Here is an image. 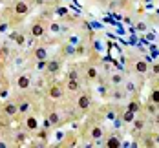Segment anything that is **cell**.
<instances>
[{
    "instance_id": "obj_1",
    "label": "cell",
    "mask_w": 159,
    "mask_h": 148,
    "mask_svg": "<svg viewBox=\"0 0 159 148\" xmlns=\"http://www.w3.org/2000/svg\"><path fill=\"white\" fill-rule=\"evenodd\" d=\"M2 112H4L6 117H15V115H18V102H13V101L6 102L4 108H2Z\"/></svg>"
},
{
    "instance_id": "obj_2",
    "label": "cell",
    "mask_w": 159,
    "mask_h": 148,
    "mask_svg": "<svg viewBox=\"0 0 159 148\" xmlns=\"http://www.w3.org/2000/svg\"><path fill=\"white\" fill-rule=\"evenodd\" d=\"M77 106H79V110H82V112L90 110V106H92V97H90L88 93L79 95V99H77Z\"/></svg>"
},
{
    "instance_id": "obj_3",
    "label": "cell",
    "mask_w": 159,
    "mask_h": 148,
    "mask_svg": "<svg viewBox=\"0 0 159 148\" xmlns=\"http://www.w3.org/2000/svg\"><path fill=\"white\" fill-rule=\"evenodd\" d=\"M30 86H31V79H30V75H26V73L18 75V79H16V88H18V90H28Z\"/></svg>"
},
{
    "instance_id": "obj_4",
    "label": "cell",
    "mask_w": 159,
    "mask_h": 148,
    "mask_svg": "<svg viewBox=\"0 0 159 148\" xmlns=\"http://www.w3.org/2000/svg\"><path fill=\"white\" fill-rule=\"evenodd\" d=\"M28 11H30V6H28V2H24V0H18L15 4V13L18 16H24L28 15Z\"/></svg>"
},
{
    "instance_id": "obj_5",
    "label": "cell",
    "mask_w": 159,
    "mask_h": 148,
    "mask_svg": "<svg viewBox=\"0 0 159 148\" xmlns=\"http://www.w3.org/2000/svg\"><path fill=\"white\" fill-rule=\"evenodd\" d=\"M31 37H35V38H40L44 33H46V28L40 24V22H35V24H31Z\"/></svg>"
},
{
    "instance_id": "obj_6",
    "label": "cell",
    "mask_w": 159,
    "mask_h": 148,
    "mask_svg": "<svg viewBox=\"0 0 159 148\" xmlns=\"http://www.w3.org/2000/svg\"><path fill=\"white\" fill-rule=\"evenodd\" d=\"M46 71H48V73H51V75L59 73V71H61V62H59L57 59H53V61H48V66H46Z\"/></svg>"
},
{
    "instance_id": "obj_7",
    "label": "cell",
    "mask_w": 159,
    "mask_h": 148,
    "mask_svg": "<svg viewBox=\"0 0 159 148\" xmlns=\"http://www.w3.org/2000/svg\"><path fill=\"white\" fill-rule=\"evenodd\" d=\"M30 110H31V104H30V101H26V99L18 101V115H26Z\"/></svg>"
},
{
    "instance_id": "obj_8",
    "label": "cell",
    "mask_w": 159,
    "mask_h": 148,
    "mask_svg": "<svg viewBox=\"0 0 159 148\" xmlns=\"http://www.w3.org/2000/svg\"><path fill=\"white\" fill-rule=\"evenodd\" d=\"M49 97L51 99H61L62 97V88L59 86V84H53V86H49Z\"/></svg>"
},
{
    "instance_id": "obj_9",
    "label": "cell",
    "mask_w": 159,
    "mask_h": 148,
    "mask_svg": "<svg viewBox=\"0 0 159 148\" xmlns=\"http://www.w3.org/2000/svg\"><path fill=\"white\" fill-rule=\"evenodd\" d=\"M26 126H28V130H39V121H37V117H33V115H28V119H26Z\"/></svg>"
},
{
    "instance_id": "obj_10",
    "label": "cell",
    "mask_w": 159,
    "mask_h": 148,
    "mask_svg": "<svg viewBox=\"0 0 159 148\" xmlns=\"http://www.w3.org/2000/svg\"><path fill=\"white\" fill-rule=\"evenodd\" d=\"M134 70H135V73H146L148 71V64L144 62V61H135V64H134Z\"/></svg>"
},
{
    "instance_id": "obj_11",
    "label": "cell",
    "mask_w": 159,
    "mask_h": 148,
    "mask_svg": "<svg viewBox=\"0 0 159 148\" xmlns=\"http://www.w3.org/2000/svg\"><path fill=\"white\" fill-rule=\"evenodd\" d=\"M90 135H92V139H93V141H97V139H101V137L104 135V132H102V128H101V126H92Z\"/></svg>"
},
{
    "instance_id": "obj_12",
    "label": "cell",
    "mask_w": 159,
    "mask_h": 148,
    "mask_svg": "<svg viewBox=\"0 0 159 148\" xmlns=\"http://www.w3.org/2000/svg\"><path fill=\"white\" fill-rule=\"evenodd\" d=\"M33 55H35L37 61H46V59H48V51H46V48H37Z\"/></svg>"
},
{
    "instance_id": "obj_13",
    "label": "cell",
    "mask_w": 159,
    "mask_h": 148,
    "mask_svg": "<svg viewBox=\"0 0 159 148\" xmlns=\"http://www.w3.org/2000/svg\"><path fill=\"white\" fill-rule=\"evenodd\" d=\"M11 38L15 40L16 46H24V44H26V37H24L22 33H11Z\"/></svg>"
},
{
    "instance_id": "obj_14",
    "label": "cell",
    "mask_w": 159,
    "mask_h": 148,
    "mask_svg": "<svg viewBox=\"0 0 159 148\" xmlns=\"http://www.w3.org/2000/svg\"><path fill=\"white\" fill-rule=\"evenodd\" d=\"M86 77H88L90 81H95L97 77H99V70H97L95 66H90V68L86 70Z\"/></svg>"
},
{
    "instance_id": "obj_15",
    "label": "cell",
    "mask_w": 159,
    "mask_h": 148,
    "mask_svg": "<svg viewBox=\"0 0 159 148\" xmlns=\"http://www.w3.org/2000/svg\"><path fill=\"white\" fill-rule=\"evenodd\" d=\"M66 88L70 90V92H79V88H80V84L77 79H68V84H66Z\"/></svg>"
},
{
    "instance_id": "obj_16",
    "label": "cell",
    "mask_w": 159,
    "mask_h": 148,
    "mask_svg": "<svg viewBox=\"0 0 159 148\" xmlns=\"http://www.w3.org/2000/svg\"><path fill=\"white\" fill-rule=\"evenodd\" d=\"M104 146H108V148H119V146H123V143H121L117 137H113V135H111L110 139L106 141V145H104Z\"/></svg>"
},
{
    "instance_id": "obj_17",
    "label": "cell",
    "mask_w": 159,
    "mask_h": 148,
    "mask_svg": "<svg viewBox=\"0 0 159 148\" xmlns=\"http://www.w3.org/2000/svg\"><path fill=\"white\" fill-rule=\"evenodd\" d=\"M123 121H125V123H134V121H135V112H132V110L126 108V112L123 114Z\"/></svg>"
},
{
    "instance_id": "obj_18",
    "label": "cell",
    "mask_w": 159,
    "mask_h": 148,
    "mask_svg": "<svg viewBox=\"0 0 159 148\" xmlns=\"http://www.w3.org/2000/svg\"><path fill=\"white\" fill-rule=\"evenodd\" d=\"M123 81H125V79H123V75H121V73H113V75L110 77V82L113 84V86H119V84H123Z\"/></svg>"
},
{
    "instance_id": "obj_19",
    "label": "cell",
    "mask_w": 159,
    "mask_h": 148,
    "mask_svg": "<svg viewBox=\"0 0 159 148\" xmlns=\"http://www.w3.org/2000/svg\"><path fill=\"white\" fill-rule=\"evenodd\" d=\"M48 119H49V123H51V124H59V123H61V117H59L57 112H51V114L48 115Z\"/></svg>"
},
{
    "instance_id": "obj_20",
    "label": "cell",
    "mask_w": 159,
    "mask_h": 148,
    "mask_svg": "<svg viewBox=\"0 0 159 148\" xmlns=\"http://www.w3.org/2000/svg\"><path fill=\"white\" fill-rule=\"evenodd\" d=\"M150 102L152 104H159V90H154L150 93Z\"/></svg>"
},
{
    "instance_id": "obj_21",
    "label": "cell",
    "mask_w": 159,
    "mask_h": 148,
    "mask_svg": "<svg viewBox=\"0 0 159 148\" xmlns=\"http://www.w3.org/2000/svg\"><path fill=\"white\" fill-rule=\"evenodd\" d=\"M143 128H144V121H143V119H137V121H134V130H135V132L143 130Z\"/></svg>"
},
{
    "instance_id": "obj_22",
    "label": "cell",
    "mask_w": 159,
    "mask_h": 148,
    "mask_svg": "<svg viewBox=\"0 0 159 148\" xmlns=\"http://www.w3.org/2000/svg\"><path fill=\"white\" fill-rule=\"evenodd\" d=\"M128 110H132V112H135V114H137V110H139V104H137L135 101H132V102L128 104Z\"/></svg>"
},
{
    "instance_id": "obj_23",
    "label": "cell",
    "mask_w": 159,
    "mask_h": 148,
    "mask_svg": "<svg viewBox=\"0 0 159 148\" xmlns=\"http://www.w3.org/2000/svg\"><path fill=\"white\" fill-rule=\"evenodd\" d=\"M46 66H48L46 61H39V62H37V70H46Z\"/></svg>"
},
{
    "instance_id": "obj_24",
    "label": "cell",
    "mask_w": 159,
    "mask_h": 148,
    "mask_svg": "<svg viewBox=\"0 0 159 148\" xmlns=\"http://www.w3.org/2000/svg\"><path fill=\"white\" fill-rule=\"evenodd\" d=\"M49 29H51V31H53V33H59V31H61V26H59V24H55V22H53V24H51V26H49Z\"/></svg>"
},
{
    "instance_id": "obj_25",
    "label": "cell",
    "mask_w": 159,
    "mask_h": 148,
    "mask_svg": "<svg viewBox=\"0 0 159 148\" xmlns=\"http://www.w3.org/2000/svg\"><path fill=\"white\" fill-rule=\"evenodd\" d=\"M126 92H135V86H134V82H126Z\"/></svg>"
},
{
    "instance_id": "obj_26",
    "label": "cell",
    "mask_w": 159,
    "mask_h": 148,
    "mask_svg": "<svg viewBox=\"0 0 159 148\" xmlns=\"http://www.w3.org/2000/svg\"><path fill=\"white\" fill-rule=\"evenodd\" d=\"M77 77H79V73H77L75 70H71V71L68 73V79H77Z\"/></svg>"
},
{
    "instance_id": "obj_27",
    "label": "cell",
    "mask_w": 159,
    "mask_h": 148,
    "mask_svg": "<svg viewBox=\"0 0 159 148\" xmlns=\"http://www.w3.org/2000/svg\"><path fill=\"white\" fill-rule=\"evenodd\" d=\"M70 44H79V37H77V35L70 37Z\"/></svg>"
},
{
    "instance_id": "obj_28",
    "label": "cell",
    "mask_w": 159,
    "mask_h": 148,
    "mask_svg": "<svg viewBox=\"0 0 159 148\" xmlns=\"http://www.w3.org/2000/svg\"><path fill=\"white\" fill-rule=\"evenodd\" d=\"M7 29V24H0V31H6Z\"/></svg>"
},
{
    "instance_id": "obj_29",
    "label": "cell",
    "mask_w": 159,
    "mask_h": 148,
    "mask_svg": "<svg viewBox=\"0 0 159 148\" xmlns=\"http://www.w3.org/2000/svg\"><path fill=\"white\" fill-rule=\"evenodd\" d=\"M154 73H159V64L154 66Z\"/></svg>"
},
{
    "instance_id": "obj_30",
    "label": "cell",
    "mask_w": 159,
    "mask_h": 148,
    "mask_svg": "<svg viewBox=\"0 0 159 148\" xmlns=\"http://www.w3.org/2000/svg\"><path fill=\"white\" fill-rule=\"evenodd\" d=\"M6 146H7V145H6L4 141H0V148H6Z\"/></svg>"
},
{
    "instance_id": "obj_31",
    "label": "cell",
    "mask_w": 159,
    "mask_h": 148,
    "mask_svg": "<svg viewBox=\"0 0 159 148\" xmlns=\"http://www.w3.org/2000/svg\"><path fill=\"white\" fill-rule=\"evenodd\" d=\"M0 73H2V64H0Z\"/></svg>"
},
{
    "instance_id": "obj_32",
    "label": "cell",
    "mask_w": 159,
    "mask_h": 148,
    "mask_svg": "<svg viewBox=\"0 0 159 148\" xmlns=\"http://www.w3.org/2000/svg\"><path fill=\"white\" fill-rule=\"evenodd\" d=\"M0 90H2V84H0Z\"/></svg>"
},
{
    "instance_id": "obj_33",
    "label": "cell",
    "mask_w": 159,
    "mask_h": 148,
    "mask_svg": "<svg viewBox=\"0 0 159 148\" xmlns=\"http://www.w3.org/2000/svg\"><path fill=\"white\" fill-rule=\"evenodd\" d=\"M157 75H159V73H157Z\"/></svg>"
}]
</instances>
